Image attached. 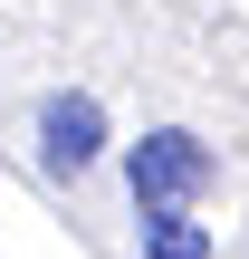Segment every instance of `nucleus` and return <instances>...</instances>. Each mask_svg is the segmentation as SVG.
<instances>
[{"label": "nucleus", "mask_w": 249, "mask_h": 259, "mask_svg": "<svg viewBox=\"0 0 249 259\" xmlns=\"http://www.w3.org/2000/svg\"><path fill=\"white\" fill-rule=\"evenodd\" d=\"M125 183H134V211H192L211 192V144L182 135V125H154L125 154Z\"/></svg>", "instance_id": "f257e3e1"}, {"label": "nucleus", "mask_w": 249, "mask_h": 259, "mask_svg": "<svg viewBox=\"0 0 249 259\" xmlns=\"http://www.w3.org/2000/svg\"><path fill=\"white\" fill-rule=\"evenodd\" d=\"M96 154H106V106L86 87L38 96V173L48 183H77V173H96Z\"/></svg>", "instance_id": "f03ea898"}, {"label": "nucleus", "mask_w": 249, "mask_h": 259, "mask_svg": "<svg viewBox=\"0 0 249 259\" xmlns=\"http://www.w3.org/2000/svg\"><path fill=\"white\" fill-rule=\"evenodd\" d=\"M144 259H211V231L192 211H144Z\"/></svg>", "instance_id": "7ed1b4c3"}]
</instances>
